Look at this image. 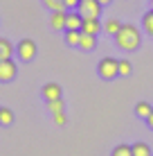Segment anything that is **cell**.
I'll return each instance as SVG.
<instances>
[{"mask_svg": "<svg viewBox=\"0 0 153 156\" xmlns=\"http://www.w3.org/2000/svg\"><path fill=\"white\" fill-rule=\"evenodd\" d=\"M140 41H142V34L140 30L135 27V25L126 23L119 27V32L115 34V43H117V48H122L124 52H133L140 48Z\"/></svg>", "mask_w": 153, "mask_h": 156, "instance_id": "obj_1", "label": "cell"}, {"mask_svg": "<svg viewBox=\"0 0 153 156\" xmlns=\"http://www.w3.org/2000/svg\"><path fill=\"white\" fill-rule=\"evenodd\" d=\"M99 77L110 82V79H115L119 75V59H113V57H106L99 61V68H97Z\"/></svg>", "mask_w": 153, "mask_h": 156, "instance_id": "obj_2", "label": "cell"}, {"mask_svg": "<svg viewBox=\"0 0 153 156\" xmlns=\"http://www.w3.org/2000/svg\"><path fill=\"white\" fill-rule=\"evenodd\" d=\"M101 7L104 5L99 0H79L77 12L83 16V18H99L101 16Z\"/></svg>", "mask_w": 153, "mask_h": 156, "instance_id": "obj_3", "label": "cell"}, {"mask_svg": "<svg viewBox=\"0 0 153 156\" xmlns=\"http://www.w3.org/2000/svg\"><path fill=\"white\" fill-rule=\"evenodd\" d=\"M16 55H18V59L20 61H32V59L36 57V43L32 41V39H23L18 43V45H16Z\"/></svg>", "mask_w": 153, "mask_h": 156, "instance_id": "obj_4", "label": "cell"}, {"mask_svg": "<svg viewBox=\"0 0 153 156\" xmlns=\"http://www.w3.org/2000/svg\"><path fill=\"white\" fill-rule=\"evenodd\" d=\"M18 75V66L14 59H0V82H14Z\"/></svg>", "mask_w": 153, "mask_h": 156, "instance_id": "obj_5", "label": "cell"}, {"mask_svg": "<svg viewBox=\"0 0 153 156\" xmlns=\"http://www.w3.org/2000/svg\"><path fill=\"white\" fill-rule=\"evenodd\" d=\"M65 20H68V9L52 12V16H50V25H52V30H56V32H65Z\"/></svg>", "mask_w": 153, "mask_h": 156, "instance_id": "obj_6", "label": "cell"}, {"mask_svg": "<svg viewBox=\"0 0 153 156\" xmlns=\"http://www.w3.org/2000/svg\"><path fill=\"white\" fill-rule=\"evenodd\" d=\"M101 30H104V25L99 23V18H83V25H81L83 34H95V36H97Z\"/></svg>", "mask_w": 153, "mask_h": 156, "instance_id": "obj_7", "label": "cell"}, {"mask_svg": "<svg viewBox=\"0 0 153 156\" xmlns=\"http://www.w3.org/2000/svg\"><path fill=\"white\" fill-rule=\"evenodd\" d=\"M81 25H83V16L77 12H68V20H65V30H81Z\"/></svg>", "mask_w": 153, "mask_h": 156, "instance_id": "obj_8", "label": "cell"}, {"mask_svg": "<svg viewBox=\"0 0 153 156\" xmlns=\"http://www.w3.org/2000/svg\"><path fill=\"white\" fill-rule=\"evenodd\" d=\"M97 48V36L95 34H83L81 32V39H79V50H83V52H90Z\"/></svg>", "mask_w": 153, "mask_h": 156, "instance_id": "obj_9", "label": "cell"}, {"mask_svg": "<svg viewBox=\"0 0 153 156\" xmlns=\"http://www.w3.org/2000/svg\"><path fill=\"white\" fill-rule=\"evenodd\" d=\"M43 98L45 100H59L61 98V86L54 84V82H47L43 86Z\"/></svg>", "mask_w": 153, "mask_h": 156, "instance_id": "obj_10", "label": "cell"}, {"mask_svg": "<svg viewBox=\"0 0 153 156\" xmlns=\"http://www.w3.org/2000/svg\"><path fill=\"white\" fill-rule=\"evenodd\" d=\"M14 55V45L9 39H5V36H0V59H12Z\"/></svg>", "mask_w": 153, "mask_h": 156, "instance_id": "obj_11", "label": "cell"}, {"mask_svg": "<svg viewBox=\"0 0 153 156\" xmlns=\"http://www.w3.org/2000/svg\"><path fill=\"white\" fill-rule=\"evenodd\" d=\"M151 111H153V106L149 104V102H138V104H135V115L138 118H142V120H146V118L151 115Z\"/></svg>", "mask_w": 153, "mask_h": 156, "instance_id": "obj_12", "label": "cell"}, {"mask_svg": "<svg viewBox=\"0 0 153 156\" xmlns=\"http://www.w3.org/2000/svg\"><path fill=\"white\" fill-rule=\"evenodd\" d=\"M142 27H144V32H146L149 36H153V7H151L144 16H142Z\"/></svg>", "mask_w": 153, "mask_h": 156, "instance_id": "obj_13", "label": "cell"}, {"mask_svg": "<svg viewBox=\"0 0 153 156\" xmlns=\"http://www.w3.org/2000/svg\"><path fill=\"white\" fill-rule=\"evenodd\" d=\"M79 39H81V30H65V43L68 45L79 48Z\"/></svg>", "mask_w": 153, "mask_h": 156, "instance_id": "obj_14", "label": "cell"}, {"mask_svg": "<svg viewBox=\"0 0 153 156\" xmlns=\"http://www.w3.org/2000/svg\"><path fill=\"white\" fill-rule=\"evenodd\" d=\"M12 122H14V111L0 106V125H2V127H9Z\"/></svg>", "mask_w": 153, "mask_h": 156, "instance_id": "obj_15", "label": "cell"}, {"mask_svg": "<svg viewBox=\"0 0 153 156\" xmlns=\"http://www.w3.org/2000/svg\"><path fill=\"white\" fill-rule=\"evenodd\" d=\"M110 156H133V145H126V143L117 145V147L113 149V154H110Z\"/></svg>", "mask_w": 153, "mask_h": 156, "instance_id": "obj_16", "label": "cell"}, {"mask_svg": "<svg viewBox=\"0 0 153 156\" xmlns=\"http://www.w3.org/2000/svg\"><path fill=\"white\" fill-rule=\"evenodd\" d=\"M133 156H151V147L146 143H135L133 145Z\"/></svg>", "mask_w": 153, "mask_h": 156, "instance_id": "obj_17", "label": "cell"}, {"mask_svg": "<svg viewBox=\"0 0 153 156\" xmlns=\"http://www.w3.org/2000/svg\"><path fill=\"white\" fill-rule=\"evenodd\" d=\"M119 27H122V23H119V20L117 18H108L106 20V25H104V30H106V34H117V32H119Z\"/></svg>", "mask_w": 153, "mask_h": 156, "instance_id": "obj_18", "label": "cell"}, {"mask_svg": "<svg viewBox=\"0 0 153 156\" xmlns=\"http://www.w3.org/2000/svg\"><path fill=\"white\" fill-rule=\"evenodd\" d=\"M41 2H43L47 9H52V12H61V9H65V2H63V0H41Z\"/></svg>", "mask_w": 153, "mask_h": 156, "instance_id": "obj_19", "label": "cell"}, {"mask_svg": "<svg viewBox=\"0 0 153 156\" xmlns=\"http://www.w3.org/2000/svg\"><path fill=\"white\" fill-rule=\"evenodd\" d=\"M131 73H133L131 61H128V59H119V75H122V77H128Z\"/></svg>", "mask_w": 153, "mask_h": 156, "instance_id": "obj_20", "label": "cell"}, {"mask_svg": "<svg viewBox=\"0 0 153 156\" xmlns=\"http://www.w3.org/2000/svg\"><path fill=\"white\" fill-rule=\"evenodd\" d=\"M47 109H50V113H56V111H63V100H47Z\"/></svg>", "mask_w": 153, "mask_h": 156, "instance_id": "obj_21", "label": "cell"}, {"mask_svg": "<svg viewBox=\"0 0 153 156\" xmlns=\"http://www.w3.org/2000/svg\"><path fill=\"white\" fill-rule=\"evenodd\" d=\"M52 120H54L56 127H65L68 118H65V113H63V111H56V113H52Z\"/></svg>", "mask_w": 153, "mask_h": 156, "instance_id": "obj_22", "label": "cell"}, {"mask_svg": "<svg viewBox=\"0 0 153 156\" xmlns=\"http://www.w3.org/2000/svg\"><path fill=\"white\" fill-rule=\"evenodd\" d=\"M65 2V9H77L79 7V0H63Z\"/></svg>", "mask_w": 153, "mask_h": 156, "instance_id": "obj_23", "label": "cell"}, {"mask_svg": "<svg viewBox=\"0 0 153 156\" xmlns=\"http://www.w3.org/2000/svg\"><path fill=\"white\" fill-rule=\"evenodd\" d=\"M146 125H149V129H153V111H151V115L146 118Z\"/></svg>", "mask_w": 153, "mask_h": 156, "instance_id": "obj_24", "label": "cell"}, {"mask_svg": "<svg viewBox=\"0 0 153 156\" xmlns=\"http://www.w3.org/2000/svg\"><path fill=\"white\" fill-rule=\"evenodd\" d=\"M99 2H101L104 7H106V5H110V2H113V0H99Z\"/></svg>", "mask_w": 153, "mask_h": 156, "instance_id": "obj_25", "label": "cell"}, {"mask_svg": "<svg viewBox=\"0 0 153 156\" xmlns=\"http://www.w3.org/2000/svg\"><path fill=\"white\" fill-rule=\"evenodd\" d=\"M151 7H153V0H151Z\"/></svg>", "mask_w": 153, "mask_h": 156, "instance_id": "obj_26", "label": "cell"}]
</instances>
